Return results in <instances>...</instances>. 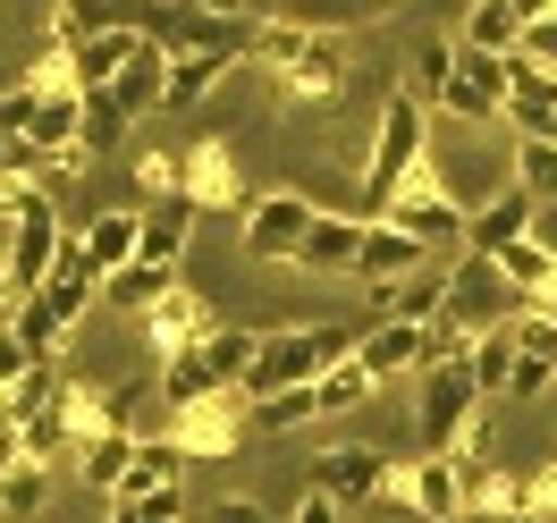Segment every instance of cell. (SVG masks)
<instances>
[{"label":"cell","mask_w":557,"mask_h":523,"mask_svg":"<svg viewBox=\"0 0 557 523\" xmlns=\"http://www.w3.org/2000/svg\"><path fill=\"white\" fill-rule=\"evenodd\" d=\"M355 347H363V329H347V321L271 329V338L253 347V372H245V406H262V397H287V388H313L321 372L355 363Z\"/></svg>","instance_id":"1"},{"label":"cell","mask_w":557,"mask_h":523,"mask_svg":"<svg viewBox=\"0 0 557 523\" xmlns=\"http://www.w3.org/2000/svg\"><path fill=\"white\" fill-rule=\"evenodd\" d=\"M422 136H431V110H422L414 94H388V102H381V127H372V152H363V186H355V220H363V228L388 220V203L406 195V177L431 161Z\"/></svg>","instance_id":"2"},{"label":"cell","mask_w":557,"mask_h":523,"mask_svg":"<svg viewBox=\"0 0 557 523\" xmlns=\"http://www.w3.org/2000/svg\"><path fill=\"white\" fill-rule=\"evenodd\" d=\"M9 228H17V245H9V287H17V296H42V279H51L60 253H69V228H60V211H51V186H26L17 211H9Z\"/></svg>","instance_id":"3"},{"label":"cell","mask_w":557,"mask_h":523,"mask_svg":"<svg viewBox=\"0 0 557 523\" xmlns=\"http://www.w3.org/2000/svg\"><path fill=\"white\" fill-rule=\"evenodd\" d=\"M482 406L490 397H482V381H473V354H465V363H431V372H422V448L456 456L465 422L482 414Z\"/></svg>","instance_id":"4"},{"label":"cell","mask_w":557,"mask_h":523,"mask_svg":"<svg viewBox=\"0 0 557 523\" xmlns=\"http://www.w3.org/2000/svg\"><path fill=\"white\" fill-rule=\"evenodd\" d=\"M372 228H381V220H372ZM388 228H406V237H422L431 253H440V245H456V253H465V228H473V211H456V195L440 186V170L422 161V170L406 177V195L388 203Z\"/></svg>","instance_id":"5"},{"label":"cell","mask_w":557,"mask_h":523,"mask_svg":"<svg viewBox=\"0 0 557 523\" xmlns=\"http://www.w3.org/2000/svg\"><path fill=\"white\" fill-rule=\"evenodd\" d=\"M465 456H422V464H388V498H406L422 523H465Z\"/></svg>","instance_id":"6"},{"label":"cell","mask_w":557,"mask_h":523,"mask_svg":"<svg viewBox=\"0 0 557 523\" xmlns=\"http://www.w3.org/2000/svg\"><path fill=\"white\" fill-rule=\"evenodd\" d=\"M313 220H321V211L305 203V195L278 186V195H262V203L245 211V253H253V262H296L305 237H313Z\"/></svg>","instance_id":"7"},{"label":"cell","mask_w":557,"mask_h":523,"mask_svg":"<svg viewBox=\"0 0 557 523\" xmlns=\"http://www.w3.org/2000/svg\"><path fill=\"white\" fill-rule=\"evenodd\" d=\"M152 9H161V0H60V9H51V42H60V51H85V42H102V35H144Z\"/></svg>","instance_id":"8"},{"label":"cell","mask_w":557,"mask_h":523,"mask_svg":"<svg viewBox=\"0 0 557 523\" xmlns=\"http://www.w3.org/2000/svg\"><path fill=\"white\" fill-rule=\"evenodd\" d=\"M355 363H363L372 381L431 372V363H440V338H431V321H372V329H363V347H355Z\"/></svg>","instance_id":"9"},{"label":"cell","mask_w":557,"mask_h":523,"mask_svg":"<svg viewBox=\"0 0 557 523\" xmlns=\"http://www.w3.org/2000/svg\"><path fill=\"white\" fill-rule=\"evenodd\" d=\"M388 489V456L381 448H321L313 464V498H330V507H363V498H381Z\"/></svg>","instance_id":"10"},{"label":"cell","mask_w":557,"mask_h":523,"mask_svg":"<svg viewBox=\"0 0 557 523\" xmlns=\"http://www.w3.org/2000/svg\"><path fill=\"white\" fill-rule=\"evenodd\" d=\"M498 94H507L516 144H557V76L523 69V60H498Z\"/></svg>","instance_id":"11"},{"label":"cell","mask_w":557,"mask_h":523,"mask_svg":"<svg viewBox=\"0 0 557 523\" xmlns=\"http://www.w3.org/2000/svg\"><path fill=\"white\" fill-rule=\"evenodd\" d=\"M532 220H541V203H532L516 177H507V186H498V195H490V203L473 211V228H465V253H473V262H498L507 245H523V237H532Z\"/></svg>","instance_id":"12"},{"label":"cell","mask_w":557,"mask_h":523,"mask_svg":"<svg viewBox=\"0 0 557 523\" xmlns=\"http://www.w3.org/2000/svg\"><path fill=\"white\" fill-rule=\"evenodd\" d=\"M195 211H228L245 203V177H237V152H228V136H203L186 144V186H177Z\"/></svg>","instance_id":"13"},{"label":"cell","mask_w":557,"mask_h":523,"mask_svg":"<svg viewBox=\"0 0 557 523\" xmlns=\"http://www.w3.org/2000/svg\"><path fill=\"white\" fill-rule=\"evenodd\" d=\"M170 439L186 456H237L245 448V397H211V406H186L170 422Z\"/></svg>","instance_id":"14"},{"label":"cell","mask_w":557,"mask_h":523,"mask_svg":"<svg viewBox=\"0 0 557 523\" xmlns=\"http://www.w3.org/2000/svg\"><path fill=\"white\" fill-rule=\"evenodd\" d=\"M557 381V313H541V304H523L516 313V388L507 397H541V388Z\"/></svg>","instance_id":"15"},{"label":"cell","mask_w":557,"mask_h":523,"mask_svg":"<svg viewBox=\"0 0 557 523\" xmlns=\"http://www.w3.org/2000/svg\"><path fill=\"white\" fill-rule=\"evenodd\" d=\"M347 42L338 35H313L305 42V60H296V69L278 76V94H287V102H338V94H347Z\"/></svg>","instance_id":"16"},{"label":"cell","mask_w":557,"mask_h":523,"mask_svg":"<svg viewBox=\"0 0 557 523\" xmlns=\"http://www.w3.org/2000/svg\"><path fill=\"white\" fill-rule=\"evenodd\" d=\"M211 329H220V321H211V304H203V296H195L186 279H177L170 296H161V304L144 313V338H152L161 354H186L195 338H211Z\"/></svg>","instance_id":"17"},{"label":"cell","mask_w":557,"mask_h":523,"mask_svg":"<svg viewBox=\"0 0 557 523\" xmlns=\"http://www.w3.org/2000/svg\"><path fill=\"white\" fill-rule=\"evenodd\" d=\"M94 296H102V271H94V253H85V245L69 237V253H60V271L42 279V304H51V321H60V329H76Z\"/></svg>","instance_id":"18"},{"label":"cell","mask_w":557,"mask_h":523,"mask_svg":"<svg viewBox=\"0 0 557 523\" xmlns=\"http://www.w3.org/2000/svg\"><path fill=\"white\" fill-rule=\"evenodd\" d=\"M76 245L94 253V271H102V287H110L127 262H144V211H94V228Z\"/></svg>","instance_id":"19"},{"label":"cell","mask_w":557,"mask_h":523,"mask_svg":"<svg viewBox=\"0 0 557 523\" xmlns=\"http://www.w3.org/2000/svg\"><path fill=\"white\" fill-rule=\"evenodd\" d=\"M523 26H532V17H523L516 0H473V9H465V51H473V60H516Z\"/></svg>","instance_id":"20"},{"label":"cell","mask_w":557,"mask_h":523,"mask_svg":"<svg viewBox=\"0 0 557 523\" xmlns=\"http://www.w3.org/2000/svg\"><path fill=\"white\" fill-rule=\"evenodd\" d=\"M355 253H363V220H355V211H321L296 262H305V271L321 279V271H355Z\"/></svg>","instance_id":"21"},{"label":"cell","mask_w":557,"mask_h":523,"mask_svg":"<svg viewBox=\"0 0 557 523\" xmlns=\"http://www.w3.org/2000/svg\"><path fill=\"white\" fill-rule=\"evenodd\" d=\"M228 69H237V51H186V60H170V102H161V110H195V102H211Z\"/></svg>","instance_id":"22"},{"label":"cell","mask_w":557,"mask_h":523,"mask_svg":"<svg viewBox=\"0 0 557 523\" xmlns=\"http://www.w3.org/2000/svg\"><path fill=\"white\" fill-rule=\"evenodd\" d=\"M177 473H186V448L161 431V439H144V448H136V464H127L119 498H161V489H177Z\"/></svg>","instance_id":"23"},{"label":"cell","mask_w":557,"mask_h":523,"mask_svg":"<svg viewBox=\"0 0 557 523\" xmlns=\"http://www.w3.org/2000/svg\"><path fill=\"white\" fill-rule=\"evenodd\" d=\"M26 144H35L42 161H51V152H69V144H85V94H42Z\"/></svg>","instance_id":"24"},{"label":"cell","mask_w":557,"mask_h":523,"mask_svg":"<svg viewBox=\"0 0 557 523\" xmlns=\"http://www.w3.org/2000/svg\"><path fill=\"white\" fill-rule=\"evenodd\" d=\"M321 26H305V17H262V26H253V35H245V60H262V69H296V60H305V42H313Z\"/></svg>","instance_id":"25"},{"label":"cell","mask_w":557,"mask_h":523,"mask_svg":"<svg viewBox=\"0 0 557 523\" xmlns=\"http://www.w3.org/2000/svg\"><path fill=\"white\" fill-rule=\"evenodd\" d=\"M473 381H482V397H507V388H516V313L490 321L482 338H473Z\"/></svg>","instance_id":"26"},{"label":"cell","mask_w":557,"mask_h":523,"mask_svg":"<svg viewBox=\"0 0 557 523\" xmlns=\"http://www.w3.org/2000/svg\"><path fill=\"white\" fill-rule=\"evenodd\" d=\"M186 237H195V203H186V195H170V203H152V220H144V262H161V271H177V253H186Z\"/></svg>","instance_id":"27"},{"label":"cell","mask_w":557,"mask_h":523,"mask_svg":"<svg viewBox=\"0 0 557 523\" xmlns=\"http://www.w3.org/2000/svg\"><path fill=\"white\" fill-rule=\"evenodd\" d=\"M136 448H144V431H110V439H94V448H76V473H85L94 489H110V498H119V482H127Z\"/></svg>","instance_id":"28"},{"label":"cell","mask_w":557,"mask_h":523,"mask_svg":"<svg viewBox=\"0 0 557 523\" xmlns=\"http://www.w3.org/2000/svg\"><path fill=\"white\" fill-rule=\"evenodd\" d=\"M136 51H144V35H102V42H85V51H76V76H85V94H110L119 76L136 69Z\"/></svg>","instance_id":"29"},{"label":"cell","mask_w":557,"mask_h":523,"mask_svg":"<svg viewBox=\"0 0 557 523\" xmlns=\"http://www.w3.org/2000/svg\"><path fill=\"white\" fill-rule=\"evenodd\" d=\"M321 414L313 388H287V397H262V406H245V431H262V439H287V431H305Z\"/></svg>","instance_id":"30"},{"label":"cell","mask_w":557,"mask_h":523,"mask_svg":"<svg viewBox=\"0 0 557 523\" xmlns=\"http://www.w3.org/2000/svg\"><path fill=\"white\" fill-rule=\"evenodd\" d=\"M42 507H51V464H35V456H26V464L0 482V523H35Z\"/></svg>","instance_id":"31"},{"label":"cell","mask_w":557,"mask_h":523,"mask_svg":"<svg viewBox=\"0 0 557 523\" xmlns=\"http://www.w3.org/2000/svg\"><path fill=\"white\" fill-rule=\"evenodd\" d=\"M170 287H177V271H161V262H127V271H119L102 296L119 304V313H152V304H161Z\"/></svg>","instance_id":"32"},{"label":"cell","mask_w":557,"mask_h":523,"mask_svg":"<svg viewBox=\"0 0 557 523\" xmlns=\"http://www.w3.org/2000/svg\"><path fill=\"white\" fill-rule=\"evenodd\" d=\"M448 85H456V51L431 35V42L414 51V76H406V94H414L422 110H440V102H448Z\"/></svg>","instance_id":"33"},{"label":"cell","mask_w":557,"mask_h":523,"mask_svg":"<svg viewBox=\"0 0 557 523\" xmlns=\"http://www.w3.org/2000/svg\"><path fill=\"white\" fill-rule=\"evenodd\" d=\"M9 338H17V347L35 354V363H51V347H60L69 329L51 321V304H42V296H17V313H9Z\"/></svg>","instance_id":"34"},{"label":"cell","mask_w":557,"mask_h":523,"mask_svg":"<svg viewBox=\"0 0 557 523\" xmlns=\"http://www.w3.org/2000/svg\"><path fill=\"white\" fill-rule=\"evenodd\" d=\"M372 388H381V381H372L363 363H338V372H321V381H313V397H321V414H355Z\"/></svg>","instance_id":"35"},{"label":"cell","mask_w":557,"mask_h":523,"mask_svg":"<svg viewBox=\"0 0 557 523\" xmlns=\"http://www.w3.org/2000/svg\"><path fill=\"white\" fill-rule=\"evenodd\" d=\"M127 127H136V119L110 102V94H85V152H119V144H127Z\"/></svg>","instance_id":"36"},{"label":"cell","mask_w":557,"mask_h":523,"mask_svg":"<svg viewBox=\"0 0 557 523\" xmlns=\"http://www.w3.org/2000/svg\"><path fill=\"white\" fill-rule=\"evenodd\" d=\"M516 186L532 203H557V144H516Z\"/></svg>","instance_id":"37"},{"label":"cell","mask_w":557,"mask_h":523,"mask_svg":"<svg viewBox=\"0 0 557 523\" xmlns=\"http://www.w3.org/2000/svg\"><path fill=\"white\" fill-rule=\"evenodd\" d=\"M26 85H35V94H85V76H76V51H60V42H51L35 69H26Z\"/></svg>","instance_id":"38"},{"label":"cell","mask_w":557,"mask_h":523,"mask_svg":"<svg viewBox=\"0 0 557 523\" xmlns=\"http://www.w3.org/2000/svg\"><path fill=\"white\" fill-rule=\"evenodd\" d=\"M186 515V489H161V498H110V523H177Z\"/></svg>","instance_id":"39"},{"label":"cell","mask_w":557,"mask_h":523,"mask_svg":"<svg viewBox=\"0 0 557 523\" xmlns=\"http://www.w3.org/2000/svg\"><path fill=\"white\" fill-rule=\"evenodd\" d=\"M516 515H541V523H557V456L541 464V473H523V482H516Z\"/></svg>","instance_id":"40"},{"label":"cell","mask_w":557,"mask_h":523,"mask_svg":"<svg viewBox=\"0 0 557 523\" xmlns=\"http://www.w3.org/2000/svg\"><path fill=\"white\" fill-rule=\"evenodd\" d=\"M516 60H523V69H541V76H557V17H532V26H523Z\"/></svg>","instance_id":"41"},{"label":"cell","mask_w":557,"mask_h":523,"mask_svg":"<svg viewBox=\"0 0 557 523\" xmlns=\"http://www.w3.org/2000/svg\"><path fill=\"white\" fill-rule=\"evenodd\" d=\"M35 110H42V94L26 85V76H17V85L0 94V136H26V127H35Z\"/></svg>","instance_id":"42"},{"label":"cell","mask_w":557,"mask_h":523,"mask_svg":"<svg viewBox=\"0 0 557 523\" xmlns=\"http://www.w3.org/2000/svg\"><path fill=\"white\" fill-rule=\"evenodd\" d=\"M26 372H35V354H26L17 338H9V329H0V397H9V388L26 381Z\"/></svg>","instance_id":"43"},{"label":"cell","mask_w":557,"mask_h":523,"mask_svg":"<svg viewBox=\"0 0 557 523\" xmlns=\"http://www.w3.org/2000/svg\"><path fill=\"white\" fill-rule=\"evenodd\" d=\"M17 464H26V439H17V422L0 414V482H9V473H17Z\"/></svg>","instance_id":"44"},{"label":"cell","mask_w":557,"mask_h":523,"mask_svg":"<svg viewBox=\"0 0 557 523\" xmlns=\"http://www.w3.org/2000/svg\"><path fill=\"white\" fill-rule=\"evenodd\" d=\"M203 523H262V507H253V498H220Z\"/></svg>","instance_id":"45"},{"label":"cell","mask_w":557,"mask_h":523,"mask_svg":"<svg viewBox=\"0 0 557 523\" xmlns=\"http://www.w3.org/2000/svg\"><path fill=\"white\" fill-rule=\"evenodd\" d=\"M296 523H347V507H330V498H305V507H296Z\"/></svg>","instance_id":"46"},{"label":"cell","mask_w":557,"mask_h":523,"mask_svg":"<svg viewBox=\"0 0 557 523\" xmlns=\"http://www.w3.org/2000/svg\"><path fill=\"white\" fill-rule=\"evenodd\" d=\"M186 9H203V17H228V26H237V9H245V0H186Z\"/></svg>","instance_id":"47"},{"label":"cell","mask_w":557,"mask_h":523,"mask_svg":"<svg viewBox=\"0 0 557 523\" xmlns=\"http://www.w3.org/2000/svg\"><path fill=\"white\" fill-rule=\"evenodd\" d=\"M0 313H17V287H9V271H0Z\"/></svg>","instance_id":"48"},{"label":"cell","mask_w":557,"mask_h":523,"mask_svg":"<svg viewBox=\"0 0 557 523\" xmlns=\"http://www.w3.org/2000/svg\"><path fill=\"white\" fill-rule=\"evenodd\" d=\"M9 245H17V228H9V220H0V271H9Z\"/></svg>","instance_id":"49"},{"label":"cell","mask_w":557,"mask_h":523,"mask_svg":"<svg viewBox=\"0 0 557 523\" xmlns=\"http://www.w3.org/2000/svg\"><path fill=\"white\" fill-rule=\"evenodd\" d=\"M490 523H541V515H490Z\"/></svg>","instance_id":"50"},{"label":"cell","mask_w":557,"mask_h":523,"mask_svg":"<svg viewBox=\"0 0 557 523\" xmlns=\"http://www.w3.org/2000/svg\"><path fill=\"white\" fill-rule=\"evenodd\" d=\"M549 17H557V0H549Z\"/></svg>","instance_id":"51"}]
</instances>
